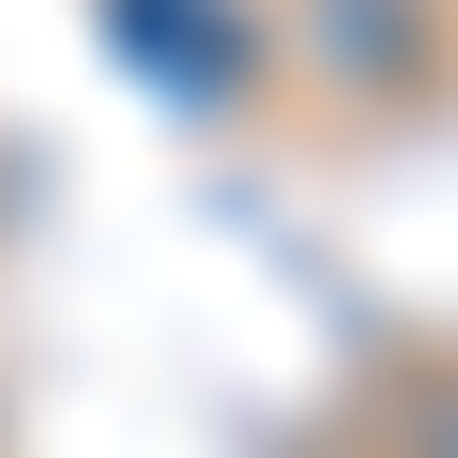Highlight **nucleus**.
I'll return each instance as SVG.
<instances>
[{
    "instance_id": "f257e3e1",
    "label": "nucleus",
    "mask_w": 458,
    "mask_h": 458,
    "mask_svg": "<svg viewBox=\"0 0 458 458\" xmlns=\"http://www.w3.org/2000/svg\"><path fill=\"white\" fill-rule=\"evenodd\" d=\"M123 16V62L168 77V92H229L245 77V16H214V0H107Z\"/></svg>"
}]
</instances>
